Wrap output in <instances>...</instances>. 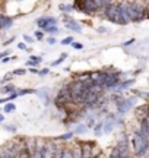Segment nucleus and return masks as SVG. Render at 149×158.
I'll return each instance as SVG.
<instances>
[{"mask_svg":"<svg viewBox=\"0 0 149 158\" xmlns=\"http://www.w3.org/2000/svg\"><path fill=\"white\" fill-rule=\"evenodd\" d=\"M127 12L130 22H140L145 18V3L142 2H127Z\"/></svg>","mask_w":149,"mask_h":158,"instance_id":"f03ea898","label":"nucleus"},{"mask_svg":"<svg viewBox=\"0 0 149 158\" xmlns=\"http://www.w3.org/2000/svg\"><path fill=\"white\" fill-rule=\"evenodd\" d=\"M132 145H133V151L138 157H143L148 154V149H149V141L145 138L143 135H140L139 132H136L133 135V139H132Z\"/></svg>","mask_w":149,"mask_h":158,"instance_id":"7ed1b4c3","label":"nucleus"},{"mask_svg":"<svg viewBox=\"0 0 149 158\" xmlns=\"http://www.w3.org/2000/svg\"><path fill=\"white\" fill-rule=\"evenodd\" d=\"M35 38H37V40H42V38H44V32H42L41 29L35 31Z\"/></svg>","mask_w":149,"mask_h":158,"instance_id":"393cba45","label":"nucleus"},{"mask_svg":"<svg viewBox=\"0 0 149 158\" xmlns=\"http://www.w3.org/2000/svg\"><path fill=\"white\" fill-rule=\"evenodd\" d=\"M104 15L108 19L110 22H114L117 25H123L121 22V16H120V9H119V3L111 2L105 9H104Z\"/></svg>","mask_w":149,"mask_h":158,"instance_id":"20e7f679","label":"nucleus"},{"mask_svg":"<svg viewBox=\"0 0 149 158\" xmlns=\"http://www.w3.org/2000/svg\"><path fill=\"white\" fill-rule=\"evenodd\" d=\"M15 108H16V106L9 102V104H6L5 107H3V111H5V113H12V111H15Z\"/></svg>","mask_w":149,"mask_h":158,"instance_id":"a211bd4d","label":"nucleus"},{"mask_svg":"<svg viewBox=\"0 0 149 158\" xmlns=\"http://www.w3.org/2000/svg\"><path fill=\"white\" fill-rule=\"evenodd\" d=\"M149 116V104H142L136 108V117L142 122V120H146Z\"/></svg>","mask_w":149,"mask_h":158,"instance_id":"1a4fd4ad","label":"nucleus"},{"mask_svg":"<svg viewBox=\"0 0 149 158\" xmlns=\"http://www.w3.org/2000/svg\"><path fill=\"white\" fill-rule=\"evenodd\" d=\"M0 102H9V97L7 98H0Z\"/></svg>","mask_w":149,"mask_h":158,"instance_id":"f704fd0d","label":"nucleus"},{"mask_svg":"<svg viewBox=\"0 0 149 158\" xmlns=\"http://www.w3.org/2000/svg\"><path fill=\"white\" fill-rule=\"evenodd\" d=\"M3 92H6V94H15V86L13 85H6L5 88H3Z\"/></svg>","mask_w":149,"mask_h":158,"instance_id":"aec40b11","label":"nucleus"},{"mask_svg":"<svg viewBox=\"0 0 149 158\" xmlns=\"http://www.w3.org/2000/svg\"><path fill=\"white\" fill-rule=\"evenodd\" d=\"M69 101H72L69 88H67V86H66V88H62L60 92H58V95L56 97V104H57L58 107H63V106H66Z\"/></svg>","mask_w":149,"mask_h":158,"instance_id":"0eeeda50","label":"nucleus"},{"mask_svg":"<svg viewBox=\"0 0 149 158\" xmlns=\"http://www.w3.org/2000/svg\"><path fill=\"white\" fill-rule=\"evenodd\" d=\"M62 158H73V155H72V149L63 148V154H62Z\"/></svg>","mask_w":149,"mask_h":158,"instance_id":"4be33fe9","label":"nucleus"},{"mask_svg":"<svg viewBox=\"0 0 149 158\" xmlns=\"http://www.w3.org/2000/svg\"><path fill=\"white\" fill-rule=\"evenodd\" d=\"M26 73V69H16L13 70V75H25Z\"/></svg>","mask_w":149,"mask_h":158,"instance_id":"a878e982","label":"nucleus"},{"mask_svg":"<svg viewBox=\"0 0 149 158\" xmlns=\"http://www.w3.org/2000/svg\"><path fill=\"white\" fill-rule=\"evenodd\" d=\"M10 54V51L7 50V51H3V53H0V60H3V57L5 56H9Z\"/></svg>","mask_w":149,"mask_h":158,"instance_id":"c85d7f7f","label":"nucleus"},{"mask_svg":"<svg viewBox=\"0 0 149 158\" xmlns=\"http://www.w3.org/2000/svg\"><path fill=\"white\" fill-rule=\"evenodd\" d=\"M31 157H32V154H31V151H29L28 148H22V149L18 151L15 158H31Z\"/></svg>","mask_w":149,"mask_h":158,"instance_id":"4468645a","label":"nucleus"},{"mask_svg":"<svg viewBox=\"0 0 149 158\" xmlns=\"http://www.w3.org/2000/svg\"><path fill=\"white\" fill-rule=\"evenodd\" d=\"M12 23H13V19H12V18L6 16V15H0V29L10 28Z\"/></svg>","mask_w":149,"mask_h":158,"instance_id":"9b49d317","label":"nucleus"},{"mask_svg":"<svg viewBox=\"0 0 149 158\" xmlns=\"http://www.w3.org/2000/svg\"><path fill=\"white\" fill-rule=\"evenodd\" d=\"M32 92H35V89H29V88H26V89H19L16 94H18V97H21V95H28V94H32Z\"/></svg>","mask_w":149,"mask_h":158,"instance_id":"6ab92c4d","label":"nucleus"},{"mask_svg":"<svg viewBox=\"0 0 149 158\" xmlns=\"http://www.w3.org/2000/svg\"><path fill=\"white\" fill-rule=\"evenodd\" d=\"M67 88H69L72 102H74V104H82V102H85L88 95H89V86H88L83 81H80V79L73 81Z\"/></svg>","mask_w":149,"mask_h":158,"instance_id":"f257e3e1","label":"nucleus"},{"mask_svg":"<svg viewBox=\"0 0 149 158\" xmlns=\"http://www.w3.org/2000/svg\"><path fill=\"white\" fill-rule=\"evenodd\" d=\"M78 9H80L82 12L86 13H94V12L99 10L97 6V0H85V2H74L73 3Z\"/></svg>","mask_w":149,"mask_h":158,"instance_id":"39448f33","label":"nucleus"},{"mask_svg":"<svg viewBox=\"0 0 149 158\" xmlns=\"http://www.w3.org/2000/svg\"><path fill=\"white\" fill-rule=\"evenodd\" d=\"M119 9H120V16L123 25L129 23L130 18H129V12H127V2H119Z\"/></svg>","mask_w":149,"mask_h":158,"instance_id":"6e6552de","label":"nucleus"},{"mask_svg":"<svg viewBox=\"0 0 149 158\" xmlns=\"http://www.w3.org/2000/svg\"><path fill=\"white\" fill-rule=\"evenodd\" d=\"M47 43H48V44H54V43H56V38L50 37V38H47Z\"/></svg>","mask_w":149,"mask_h":158,"instance_id":"473e14b6","label":"nucleus"},{"mask_svg":"<svg viewBox=\"0 0 149 158\" xmlns=\"http://www.w3.org/2000/svg\"><path fill=\"white\" fill-rule=\"evenodd\" d=\"M72 43H73V38H72V37H66V38L62 40V44H63V45H66V44H72Z\"/></svg>","mask_w":149,"mask_h":158,"instance_id":"b1692460","label":"nucleus"},{"mask_svg":"<svg viewBox=\"0 0 149 158\" xmlns=\"http://www.w3.org/2000/svg\"><path fill=\"white\" fill-rule=\"evenodd\" d=\"M124 155H127L126 149H121V148L115 147L114 149L111 151V154H110V158H123Z\"/></svg>","mask_w":149,"mask_h":158,"instance_id":"f8f14e48","label":"nucleus"},{"mask_svg":"<svg viewBox=\"0 0 149 158\" xmlns=\"http://www.w3.org/2000/svg\"><path fill=\"white\" fill-rule=\"evenodd\" d=\"M66 28L72 29V31H76V32L82 31V27L79 25V22H76L74 19H70V18H66Z\"/></svg>","mask_w":149,"mask_h":158,"instance_id":"9d476101","label":"nucleus"},{"mask_svg":"<svg viewBox=\"0 0 149 158\" xmlns=\"http://www.w3.org/2000/svg\"><path fill=\"white\" fill-rule=\"evenodd\" d=\"M6 129H7V130H10V132H15V130H16L15 127H13V126H6Z\"/></svg>","mask_w":149,"mask_h":158,"instance_id":"72a5a7b5","label":"nucleus"},{"mask_svg":"<svg viewBox=\"0 0 149 158\" xmlns=\"http://www.w3.org/2000/svg\"><path fill=\"white\" fill-rule=\"evenodd\" d=\"M18 48H21V50H26V44H25V43H19V44H18Z\"/></svg>","mask_w":149,"mask_h":158,"instance_id":"7c9ffc66","label":"nucleus"},{"mask_svg":"<svg viewBox=\"0 0 149 158\" xmlns=\"http://www.w3.org/2000/svg\"><path fill=\"white\" fill-rule=\"evenodd\" d=\"M29 72H32V73H38L40 70H37V69H29Z\"/></svg>","mask_w":149,"mask_h":158,"instance_id":"e433bc0d","label":"nucleus"},{"mask_svg":"<svg viewBox=\"0 0 149 158\" xmlns=\"http://www.w3.org/2000/svg\"><path fill=\"white\" fill-rule=\"evenodd\" d=\"M145 16L149 19V2H146V3H145Z\"/></svg>","mask_w":149,"mask_h":158,"instance_id":"cd10ccee","label":"nucleus"},{"mask_svg":"<svg viewBox=\"0 0 149 158\" xmlns=\"http://www.w3.org/2000/svg\"><path fill=\"white\" fill-rule=\"evenodd\" d=\"M3 120H5V116H2V114H0V123H2Z\"/></svg>","mask_w":149,"mask_h":158,"instance_id":"4c0bfd02","label":"nucleus"},{"mask_svg":"<svg viewBox=\"0 0 149 158\" xmlns=\"http://www.w3.org/2000/svg\"><path fill=\"white\" fill-rule=\"evenodd\" d=\"M37 25H38V28L46 32L48 29L57 27V21H56V18H53V16H42L37 19Z\"/></svg>","mask_w":149,"mask_h":158,"instance_id":"423d86ee","label":"nucleus"},{"mask_svg":"<svg viewBox=\"0 0 149 158\" xmlns=\"http://www.w3.org/2000/svg\"><path fill=\"white\" fill-rule=\"evenodd\" d=\"M85 126H83V124H80V126H78V129H76V133H78V135H79V133H83V132H85Z\"/></svg>","mask_w":149,"mask_h":158,"instance_id":"bb28decb","label":"nucleus"},{"mask_svg":"<svg viewBox=\"0 0 149 158\" xmlns=\"http://www.w3.org/2000/svg\"><path fill=\"white\" fill-rule=\"evenodd\" d=\"M132 43H135V40H129L127 43H124V45H129V44H132Z\"/></svg>","mask_w":149,"mask_h":158,"instance_id":"c9c22d12","label":"nucleus"},{"mask_svg":"<svg viewBox=\"0 0 149 158\" xmlns=\"http://www.w3.org/2000/svg\"><path fill=\"white\" fill-rule=\"evenodd\" d=\"M72 47H73L74 50H82V48H83V44H82V43H72Z\"/></svg>","mask_w":149,"mask_h":158,"instance_id":"5701e85b","label":"nucleus"},{"mask_svg":"<svg viewBox=\"0 0 149 158\" xmlns=\"http://www.w3.org/2000/svg\"><path fill=\"white\" fill-rule=\"evenodd\" d=\"M72 155L73 158H83V154H82V148L80 147H76L72 149Z\"/></svg>","mask_w":149,"mask_h":158,"instance_id":"2eb2a0df","label":"nucleus"},{"mask_svg":"<svg viewBox=\"0 0 149 158\" xmlns=\"http://www.w3.org/2000/svg\"><path fill=\"white\" fill-rule=\"evenodd\" d=\"M66 57H67V54H66V53H62L57 60H54V62L51 63V66H58V64H60L62 62H64V59H66Z\"/></svg>","mask_w":149,"mask_h":158,"instance_id":"f3484780","label":"nucleus"},{"mask_svg":"<svg viewBox=\"0 0 149 158\" xmlns=\"http://www.w3.org/2000/svg\"><path fill=\"white\" fill-rule=\"evenodd\" d=\"M72 136H73V133H72V132H69V133H66V135L58 136L56 141H69V139H72Z\"/></svg>","mask_w":149,"mask_h":158,"instance_id":"412c9836","label":"nucleus"},{"mask_svg":"<svg viewBox=\"0 0 149 158\" xmlns=\"http://www.w3.org/2000/svg\"><path fill=\"white\" fill-rule=\"evenodd\" d=\"M48 72H50V70L46 68V69H42V70H40V72H38V75H47Z\"/></svg>","mask_w":149,"mask_h":158,"instance_id":"2f4dec72","label":"nucleus"},{"mask_svg":"<svg viewBox=\"0 0 149 158\" xmlns=\"http://www.w3.org/2000/svg\"><path fill=\"white\" fill-rule=\"evenodd\" d=\"M23 40L26 41V43H32L34 40H32V37H29V35H23Z\"/></svg>","mask_w":149,"mask_h":158,"instance_id":"c756f323","label":"nucleus"},{"mask_svg":"<svg viewBox=\"0 0 149 158\" xmlns=\"http://www.w3.org/2000/svg\"><path fill=\"white\" fill-rule=\"evenodd\" d=\"M58 9L63 12V13H70V12L73 10V7H72V5H66V3H62V5L58 6Z\"/></svg>","mask_w":149,"mask_h":158,"instance_id":"dca6fc26","label":"nucleus"},{"mask_svg":"<svg viewBox=\"0 0 149 158\" xmlns=\"http://www.w3.org/2000/svg\"><path fill=\"white\" fill-rule=\"evenodd\" d=\"M123 158H130V157H129V155H124V157H123Z\"/></svg>","mask_w":149,"mask_h":158,"instance_id":"58836bf2","label":"nucleus"},{"mask_svg":"<svg viewBox=\"0 0 149 158\" xmlns=\"http://www.w3.org/2000/svg\"><path fill=\"white\" fill-rule=\"evenodd\" d=\"M133 100H126V101L120 102V104H117V107H119V111L120 113H124V111H127L129 108H130V106H132Z\"/></svg>","mask_w":149,"mask_h":158,"instance_id":"ddd939ff","label":"nucleus"}]
</instances>
